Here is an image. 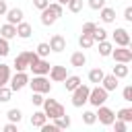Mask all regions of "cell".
<instances>
[{"mask_svg": "<svg viewBox=\"0 0 132 132\" xmlns=\"http://www.w3.org/2000/svg\"><path fill=\"white\" fill-rule=\"evenodd\" d=\"M97 43H99V56H101V58H109V54H111V50H113V43L107 41V39L97 41Z\"/></svg>", "mask_w": 132, "mask_h": 132, "instance_id": "24", "label": "cell"}, {"mask_svg": "<svg viewBox=\"0 0 132 132\" xmlns=\"http://www.w3.org/2000/svg\"><path fill=\"white\" fill-rule=\"evenodd\" d=\"M8 52H10V43H8V39L0 37V56L4 58V56H8Z\"/></svg>", "mask_w": 132, "mask_h": 132, "instance_id": "36", "label": "cell"}, {"mask_svg": "<svg viewBox=\"0 0 132 132\" xmlns=\"http://www.w3.org/2000/svg\"><path fill=\"white\" fill-rule=\"evenodd\" d=\"M50 66H52V64H50V60L39 58V60H37L33 66H29V68H31V72H33V74H47V72H50Z\"/></svg>", "mask_w": 132, "mask_h": 132, "instance_id": "12", "label": "cell"}, {"mask_svg": "<svg viewBox=\"0 0 132 132\" xmlns=\"http://www.w3.org/2000/svg\"><path fill=\"white\" fill-rule=\"evenodd\" d=\"M99 16H101L103 23H113V21H116V8L103 6V8H99Z\"/></svg>", "mask_w": 132, "mask_h": 132, "instance_id": "17", "label": "cell"}, {"mask_svg": "<svg viewBox=\"0 0 132 132\" xmlns=\"http://www.w3.org/2000/svg\"><path fill=\"white\" fill-rule=\"evenodd\" d=\"M78 45H80L82 50H91V47L95 45L93 35H89V33H80V37H78Z\"/></svg>", "mask_w": 132, "mask_h": 132, "instance_id": "25", "label": "cell"}, {"mask_svg": "<svg viewBox=\"0 0 132 132\" xmlns=\"http://www.w3.org/2000/svg\"><path fill=\"white\" fill-rule=\"evenodd\" d=\"M4 16H6V21H8V23L16 25V23H21V21H23V16H25V14H23V10H21V8H8Z\"/></svg>", "mask_w": 132, "mask_h": 132, "instance_id": "15", "label": "cell"}, {"mask_svg": "<svg viewBox=\"0 0 132 132\" xmlns=\"http://www.w3.org/2000/svg\"><path fill=\"white\" fill-rule=\"evenodd\" d=\"M111 126H113V130H116V132H126V128H128V124H126V122H122V120H118V118L113 120V124H111Z\"/></svg>", "mask_w": 132, "mask_h": 132, "instance_id": "38", "label": "cell"}, {"mask_svg": "<svg viewBox=\"0 0 132 132\" xmlns=\"http://www.w3.org/2000/svg\"><path fill=\"white\" fill-rule=\"evenodd\" d=\"M10 85V89H12V93H16V91H21V89H25L27 85H29V74L25 72V70H16V74L12 76L10 74V80H8Z\"/></svg>", "mask_w": 132, "mask_h": 132, "instance_id": "5", "label": "cell"}, {"mask_svg": "<svg viewBox=\"0 0 132 132\" xmlns=\"http://www.w3.org/2000/svg\"><path fill=\"white\" fill-rule=\"evenodd\" d=\"M87 64V56L82 54V52H74L72 56H70V66H74V68H82Z\"/></svg>", "mask_w": 132, "mask_h": 132, "instance_id": "19", "label": "cell"}, {"mask_svg": "<svg viewBox=\"0 0 132 132\" xmlns=\"http://www.w3.org/2000/svg\"><path fill=\"white\" fill-rule=\"evenodd\" d=\"M50 50L56 52V54L64 52V50H66V39H64V35H60V33L52 35V39H50Z\"/></svg>", "mask_w": 132, "mask_h": 132, "instance_id": "9", "label": "cell"}, {"mask_svg": "<svg viewBox=\"0 0 132 132\" xmlns=\"http://www.w3.org/2000/svg\"><path fill=\"white\" fill-rule=\"evenodd\" d=\"M80 82H82V78H80V76H76V74H68V76L64 78V89H66L68 93H72Z\"/></svg>", "mask_w": 132, "mask_h": 132, "instance_id": "16", "label": "cell"}, {"mask_svg": "<svg viewBox=\"0 0 132 132\" xmlns=\"http://www.w3.org/2000/svg\"><path fill=\"white\" fill-rule=\"evenodd\" d=\"M6 118H8V122L19 124V122L23 120V111H21L19 107H12V109H8V111H6Z\"/></svg>", "mask_w": 132, "mask_h": 132, "instance_id": "29", "label": "cell"}, {"mask_svg": "<svg viewBox=\"0 0 132 132\" xmlns=\"http://www.w3.org/2000/svg\"><path fill=\"white\" fill-rule=\"evenodd\" d=\"M41 107H43V111H45V116H47V120H54V118H58V116H62V113H66V109H64V105H62V103H58L56 99H43V103H41Z\"/></svg>", "mask_w": 132, "mask_h": 132, "instance_id": "2", "label": "cell"}, {"mask_svg": "<svg viewBox=\"0 0 132 132\" xmlns=\"http://www.w3.org/2000/svg\"><path fill=\"white\" fill-rule=\"evenodd\" d=\"M66 6H68V10H70V12H74V14H76V12H80V10H82V0H68V2H66Z\"/></svg>", "mask_w": 132, "mask_h": 132, "instance_id": "35", "label": "cell"}, {"mask_svg": "<svg viewBox=\"0 0 132 132\" xmlns=\"http://www.w3.org/2000/svg\"><path fill=\"white\" fill-rule=\"evenodd\" d=\"M52 124H54L58 130H66V128H70V118H68L66 113H62V116L54 118V120H52Z\"/></svg>", "mask_w": 132, "mask_h": 132, "instance_id": "22", "label": "cell"}, {"mask_svg": "<svg viewBox=\"0 0 132 132\" xmlns=\"http://www.w3.org/2000/svg\"><path fill=\"white\" fill-rule=\"evenodd\" d=\"M45 122H47V116H45L43 109H41V111H35V113L31 116V126H33V128H41Z\"/></svg>", "mask_w": 132, "mask_h": 132, "instance_id": "21", "label": "cell"}, {"mask_svg": "<svg viewBox=\"0 0 132 132\" xmlns=\"http://www.w3.org/2000/svg\"><path fill=\"white\" fill-rule=\"evenodd\" d=\"M111 37H113V45H126V47H130V33H128V29L116 27V31L111 33Z\"/></svg>", "mask_w": 132, "mask_h": 132, "instance_id": "8", "label": "cell"}, {"mask_svg": "<svg viewBox=\"0 0 132 132\" xmlns=\"http://www.w3.org/2000/svg\"><path fill=\"white\" fill-rule=\"evenodd\" d=\"M82 122H85L87 126H93V124L97 122V116H95V111H91V109L82 111Z\"/></svg>", "mask_w": 132, "mask_h": 132, "instance_id": "34", "label": "cell"}, {"mask_svg": "<svg viewBox=\"0 0 132 132\" xmlns=\"http://www.w3.org/2000/svg\"><path fill=\"white\" fill-rule=\"evenodd\" d=\"M6 10H8L6 0H0V16H4V14H6Z\"/></svg>", "mask_w": 132, "mask_h": 132, "instance_id": "46", "label": "cell"}, {"mask_svg": "<svg viewBox=\"0 0 132 132\" xmlns=\"http://www.w3.org/2000/svg\"><path fill=\"white\" fill-rule=\"evenodd\" d=\"M95 116H97L99 124H103V126H111V124H113V120H116V111H113V109H109L105 103L97 107Z\"/></svg>", "mask_w": 132, "mask_h": 132, "instance_id": "7", "label": "cell"}, {"mask_svg": "<svg viewBox=\"0 0 132 132\" xmlns=\"http://www.w3.org/2000/svg\"><path fill=\"white\" fill-rule=\"evenodd\" d=\"M50 43H45V41H41V43H37V47H35V54L39 56V58H47L50 56Z\"/></svg>", "mask_w": 132, "mask_h": 132, "instance_id": "31", "label": "cell"}, {"mask_svg": "<svg viewBox=\"0 0 132 132\" xmlns=\"http://www.w3.org/2000/svg\"><path fill=\"white\" fill-rule=\"evenodd\" d=\"M128 72H130V68H128V64H124V62H116V66H113V70H111V74L118 76V78H126Z\"/></svg>", "mask_w": 132, "mask_h": 132, "instance_id": "20", "label": "cell"}, {"mask_svg": "<svg viewBox=\"0 0 132 132\" xmlns=\"http://www.w3.org/2000/svg\"><path fill=\"white\" fill-rule=\"evenodd\" d=\"M14 70H27L29 68V52L25 50V52H21L16 58H14Z\"/></svg>", "mask_w": 132, "mask_h": 132, "instance_id": "14", "label": "cell"}, {"mask_svg": "<svg viewBox=\"0 0 132 132\" xmlns=\"http://www.w3.org/2000/svg\"><path fill=\"white\" fill-rule=\"evenodd\" d=\"M105 2H107V0H89V8L99 10V8H103V6H105Z\"/></svg>", "mask_w": 132, "mask_h": 132, "instance_id": "39", "label": "cell"}, {"mask_svg": "<svg viewBox=\"0 0 132 132\" xmlns=\"http://www.w3.org/2000/svg\"><path fill=\"white\" fill-rule=\"evenodd\" d=\"M10 80V66L8 64H0V87L8 85Z\"/></svg>", "mask_w": 132, "mask_h": 132, "instance_id": "28", "label": "cell"}, {"mask_svg": "<svg viewBox=\"0 0 132 132\" xmlns=\"http://www.w3.org/2000/svg\"><path fill=\"white\" fill-rule=\"evenodd\" d=\"M31 35H33V27H31L29 23H25V21L16 23V37H21V39H29Z\"/></svg>", "mask_w": 132, "mask_h": 132, "instance_id": "13", "label": "cell"}, {"mask_svg": "<svg viewBox=\"0 0 132 132\" xmlns=\"http://www.w3.org/2000/svg\"><path fill=\"white\" fill-rule=\"evenodd\" d=\"M116 62H124V64H130L132 62V50L126 47V45H113L111 54H109Z\"/></svg>", "mask_w": 132, "mask_h": 132, "instance_id": "6", "label": "cell"}, {"mask_svg": "<svg viewBox=\"0 0 132 132\" xmlns=\"http://www.w3.org/2000/svg\"><path fill=\"white\" fill-rule=\"evenodd\" d=\"M27 87H31L33 93H43V95L52 91V82H50V78H45V74H33V78H29Z\"/></svg>", "mask_w": 132, "mask_h": 132, "instance_id": "1", "label": "cell"}, {"mask_svg": "<svg viewBox=\"0 0 132 132\" xmlns=\"http://www.w3.org/2000/svg\"><path fill=\"white\" fill-rule=\"evenodd\" d=\"M47 4H50V0H33V6H35L37 10H43Z\"/></svg>", "mask_w": 132, "mask_h": 132, "instance_id": "42", "label": "cell"}, {"mask_svg": "<svg viewBox=\"0 0 132 132\" xmlns=\"http://www.w3.org/2000/svg\"><path fill=\"white\" fill-rule=\"evenodd\" d=\"M107 95H109V93H107L101 85H95V87L89 91V101H87V103H91L93 107H99V105H103V103L107 101Z\"/></svg>", "mask_w": 132, "mask_h": 132, "instance_id": "3", "label": "cell"}, {"mask_svg": "<svg viewBox=\"0 0 132 132\" xmlns=\"http://www.w3.org/2000/svg\"><path fill=\"white\" fill-rule=\"evenodd\" d=\"M103 70L101 68H91L89 70V82H93V85H99L101 82V78H103Z\"/></svg>", "mask_w": 132, "mask_h": 132, "instance_id": "26", "label": "cell"}, {"mask_svg": "<svg viewBox=\"0 0 132 132\" xmlns=\"http://www.w3.org/2000/svg\"><path fill=\"white\" fill-rule=\"evenodd\" d=\"M43 99H45V97H43V93H33V95H31V103H33L35 107H41Z\"/></svg>", "mask_w": 132, "mask_h": 132, "instance_id": "37", "label": "cell"}, {"mask_svg": "<svg viewBox=\"0 0 132 132\" xmlns=\"http://www.w3.org/2000/svg\"><path fill=\"white\" fill-rule=\"evenodd\" d=\"M116 118L122 120V122H126V124H130V122H132V107H122V109H118Z\"/></svg>", "mask_w": 132, "mask_h": 132, "instance_id": "27", "label": "cell"}, {"mask_svg": "<svg viewBox=\"0 0 132 132\" xmlns=\"http://www.w3.org/2000/svg\"><path fill=\"white\" fill-rule=\"evenodd\" d=\"M10 97H12V89H10L8 85L0 87V103H6V101H10Z\"/></svg>", "mask_w": 132, "mask_h": 132, "instance_id": "33", "label": "cell"}, {"mask_svg": "<svg viewBox=\"0 0 132 132\" xmlns=\"http://www.w3.org/2000/svg\"><path fill=\"white\" fill-rule=\"evenodd\" d=\"M39 130H41V132H56V130H58V128H56V126H54V124H47V122H45V124H43V126H41V128H39Z\"/></svg>", "mask_w": 132, "mask_h": 132, "instance_id": "43", "label": "cell"}, {"mask_svg": "<svg viewBox=\"0 0 132 132\" xmlns=\"http://www.w3.org/2000/svg\"><path fill=\"white\" fill-rule=\"evenodd\" d=\"M56 21H58V19H56V16L52 14V10H50V8L45 6V8L41 10V25H45V27H52V25H54Z\"/></svg>", "mask_w": 132, "mask_h": 132, "instance_id": "23", "label": "cell"}, {"mask_svg": "<svg viewBox=\"0 0 132 132\" xmlns=\"http://www.w3.org/2000/svg\"><path fill=\"white\" fill-rule=\"evenodd\" d=\"M124 21H128V23L132 21V6H126L124 8Z\"/></svg>", "mask_w": 132, "mask_h": 132, "instance_id": "44", "label": "cell"}, {"mask_svg": "<svg viewBox=\"0 0 132 132\" xmlns=\"http://www.w3.org/2000/svg\"><path fill=\"white\" fill-rule=\"evenodd\" d=\"M93 35V41L97 43V41H103V39H107V31L103 29V27H95V31L91 33Z\"/></svg>", "mask_w": 132, "mask_h": 132, "instance_id": "32", "label": "cell"}, {"mask_svg": "<svg viewBox=\"0 0 132 132\" xmlns=\"http://www.w3.org/2000/svg\"><path fill=\"white\" fill-rule=\"evenodd\" d=\"M56 2H60V4H66V2H68V0H56Z\"/></svg>", "mask_w": 132, "mask_h": 132, "instance_id": "47", "label": "cell"}, {"mask_svg": "<svg viewBox=\"0 0 132 132\" xmlns=\"http://www.w3.org/2000/svg\"><path fill=\"white\" fill-rule=\"evenodd\" d=\"M118 80H120V78H118V76H113V74H103V78H101V82H99V85H101L107 93H111V91H116V89H118V85H120Z\"/></svg>", "mask_w": 132, "mask_h": 132, "instance_id": "11", "label": "cell"}, {"mask_svg": "<svg viewBox=\"0 0 132 132\" xmlns=\"http://www.w3.org/2000/svg\"><path fill=\"white\" fill-rule=\"evenodd\" d=\"M4 132H16V124H14V122H8V124L4 126Z\"/></svg>", "mask_w": 132, "mask_h": 132, "instance_id": "45", "label": "cell"}, {"mask_svg": "<svg viewBox=\"0 0 132 132\" xmlns=\"http://www.w3.org/2000/svg\"><path fill=\"white\" fill-rule=\"evenodd\" d=\"M47 8L52 10V14H54L56 19H60V16L64 14V4H60V2H50Z\"/></svg>", "mask_w": 132, "mask_h": 132, "instance_id": "30", "label": "cell"}, {"mask_svg": "<svg viewBox=\"0 0 132 132\" xmlns=\"http://www.w3.org/2000/svg\"><path fill=\"white\" fill-rule=\"evenodd\" d=\"M0 37H4V39H12V37H16V25H12V23H4V25L0 27Z\"/></svg>", "mask_w": 132, "mask_h": 132, "instance_id": "18", "label": "cell"}, {"mask_svg": "<svg viewBox=\"0 0 132 132\" xmlns=\"http://www.w3.org/2000/svg\"><path fill=\"white\" fill-rule=\"evenodd\" d=\"M89 91H91V87L80 82V85L72 91V105H74V107H82V105L89 101Z\"/></svg>", "mask_w": 132, "mask_h": 132, "instance_id": "4", "label": "cell"}, {"mask_svg": "<svg viewBox=\"0 0 132 132\" xmlns=\"http://www.w3.org/2000/svg\"><path fill=\"white\" fill-rule=\"evenodd\" d=\"M50 78L54 80V82H64V78L68 76V72H66V66H50Z\"/></svg>", "mask_w": 132, "mask_h": 132, "instance_id": "10", "label": "cell"}, {"mask_svg": "<svg viewBox=\"0 0 132 132\" xmlns=\"http://www.w3.org/2000/svg\"><path fill=\"white\" fill-rule=\"evenodd\" d=\"M122 97H124V101H132V85L124 87V91H122Z\"/></svg>", "mask_w": 132, "mask_h": 132, "instance_id": "40", "label": "cell"}, {"mask_svg": "<svg viewBox=\"0 0 132 132\" xmlns=\"http://www.w3.org/2000/svg\"><path fill=\"white\" fill-rule=\"evenodd\" d=\"M95 27H97V25L89 21V23H85V25H82V33H89V35H91V33L95 31Z\"/></svg>", "mask_w": 132, "mask_h": 132, "instance_id": "41", "label": "cell"}]
</instances>
